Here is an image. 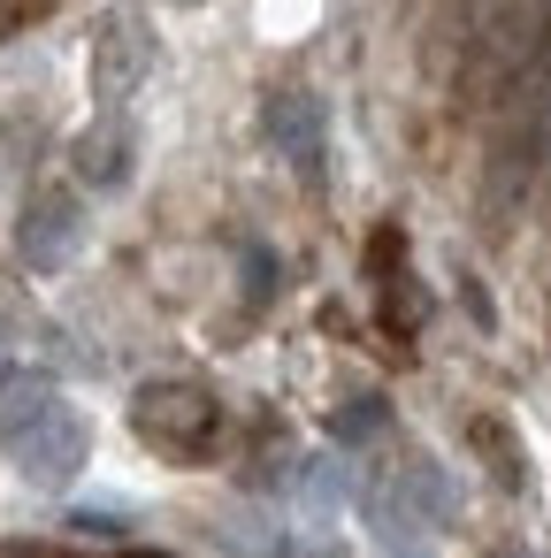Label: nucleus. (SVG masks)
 Here are the masks:
<instances>
[{
  "instance_id": "nucleus-1",
  "label": "nucleus",
  "mask_w": 551,
  "mask_h": 558,
  "mask_svg": "<svg viewBox=\"0 0 551 558\" xmlns=\"http://www.w3.org/2000/svg\"><path fill=\"white\" fill-rule=\"evenodd\" d=\"M131 421H139V436L161 459H207L223 444V405L200 383H146L139 405H131Z\"/></svg>"
},
{
  "instance_id": "nucleus-2",
  "label": "nucleus",
  "mask_w": 551,
  "mask_h": 558,
  "mask_svg": "<svg viewBox=\"0 0 551 558\" xmlns=\"http://www.w3.org/2000/svg\"><path fill=\"white\" fill-rule=\"evenodd\" d=\"M16 459L39 489H62L77 466H85V421L77 413H47L32 436H16Z\"/></svg>"
},
{
  "instance_id": "nucleus-3",
  "label": "nucleus",
  "mask_w": 551,
  "mask_h": 558,
  "mask_svg": "<svg viewBox=\"0 0 551 558\" xmlns=\"http://www.w3.org/2000/svg\"><path fill=\"white\" fill-rule=\"evenodd\" d=\"M146 54H154L146 24H139V16H116L108 39H100V93L116 100L123 85H139V77H146Z\"/></svg>"
},
{
  "instance_id": "nucleus-4",
  "label": "nucleus",
  "mask_w": 551,
  "mask_h": 558,
  "mask_svg": "<svg viewBox=\"0 0 551 558\" xmlns=\"http://www.w3.org/2000/svg\"><path fill=\"white\" fill-rule=\"evenodd\" d=\"M368 268H383V306H391V329H414V322H421V299H414V276H406V245H398V230H383V238H375Z\"/></svg>"
},
{
  "instance_id": "nucleus-5",
  "label": "nucleus",
  "mask_w": 551,
  "mask_h": 558,
  "mask_svg": "<svg viewBox=\"0 0 551 558\" xmlns=\"http://www.w3.org/2000/svg\"><path fill=\"white\" fill-rule=\"evenodd\" d=\"M70 245H77V207H70V199H39L32 222H24V253H32L39 268H55Z\"/></svg>"
},
{
  "instance_id": "nucleus-6",
  "label": "nucleus",
  "mask_w": 551,
  "mask_h": 558,
  "mask_svg": "<svg viewBox=\"0 0 551 558\" xmlns=\"http://www.w3.org/2000/svg\"><path fill=\"white\" fill-rule=\"evenodd\" d=\"M47 413H55V390H47L39 375H16V383H0V436H32Z\"/></svg>"
},
{
  "instance_id": "nucleus-7",
  "label": "nucleus",
  "mask_w": 551,
  "mask_h": 558,
  "mask_svg": "<svg viewBox=\"0 0 551 558\" xmlns=\"http://www.w3.org/2000/svg\"><path fill=\"white\" fill-rule=\"evenodd\" d=\"M77 161H85V177H93V184H116V177H123V161H131V138L93 131V138L77 146Z\"/></svg>"
},
{
  "instance_id": "nucleus-8",
  "label": "nucleus",
  "mask_w": 551,
  "mask_h": 558,
  "mask_svg": "<svg viewBox=\"0 0 551 558\" xmlns=\"http://www.w3.org/2000/svg\"><path fill=\"white\" fill-rule=\"evenodd\" d=\"M383 421H391V413H383V398H360V405L337 421V436H345V444H368V436H383Z\"/></svg>"
},
{
  "instance_id": "nucleus-9",
  "label": "nucleus",
  "mask_w": 551,
  "mask_h": 558,
  "mask_svg": "<svg viewBox=\"0 0 551 558\" xmlns=\"http://www.w3.org/2000/svg\"><path fill=\"white\" fill-rule=\"evenodd\" d=\"M299 497L330 512V505H337V459H307V474H299Z\"/></svg>"
},
{
  "instance_id": "nucleus-10",
  "label": "nucleus",
  "mask_w": 551,
  "mask_h": 558,
  "mask_svg": "<svg viewBox=\"0 0 551 558\" xmlns=\"http://www.w3.org/2000/svg\"><path fill=\"white\" fill-rule=\"evenodd\" d=\"M123 558H169V550H123Z\"/></svg>"
}]
</instances>
